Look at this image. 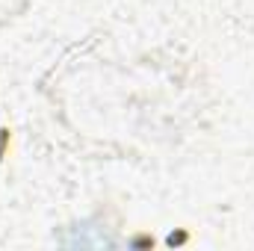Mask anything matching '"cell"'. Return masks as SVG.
Masks as SVG:
<instances>
[{
  "label": "cell",
  "instance_id": "cell-1",
  "mask_svg": "<svg viewBox=\"0 0 254 251\" xmlns=\"http://www.w3.org/2000/svg\"><path fill=\"white\" fill-rule=\"evenodd\" d=\"M74 231V237H63L65 246H80V249H101V246H116V240L113 237H107L104 231H98V234H92L95 228H71Z\"/></svg>",
  "mask_w": 254,
  "mask_h": 251
}]
</instances>
